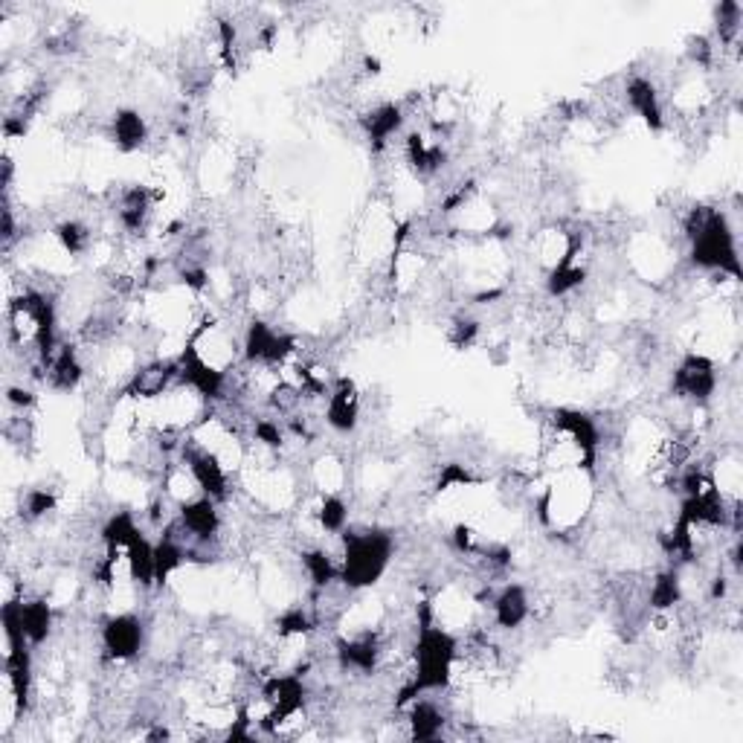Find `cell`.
Instances as JSON below:
<instances>
[{
  "instance_id": "cell-23",
  "label": "cell",
  "mask_w": 743,
  "mask_h": 743,
  "mask_svg": "<svg viewBox=\"0 0 743 743\" xmlns=\"http://www.w3.org/2000/svg\"><path fill=\"white\" fill-rule=\"evenodd\" d=\"M50 511H56V494L50 488H32V491H27V497L21 500V514L27 520H41Z\"/></svg>"
},
{
  "instance_id": "cell-3",
  "label": "cell",
  "mask_w": 743,
  "mask_h": 743,
  "mask_svg": "<svg viewBox=\"0 0 743 743\" xmlns=\"http://www.w3.org/2000/svg\"><path fill=\"white\" fill-rule=\"evenodd\" d=\"M714 389H717V372L712 360L706 355L683 357V363L671 378V392L683 401H691L694 407H703L712 401Z\"/></svg>"
},
{
  "instance_id": "cell-22",
  "label": "cell",
  "mask_w": 743,
  "mask_h": 743,
  "mask_svg": "<svg viewBox=\"0 0 743 743\" xmlns=\"http://www.w3.org/2000/svg\"><path fill=\"white\" fill-rule=\"evenodd\" d=\"M56 238H59V244L64 247V253H70V256H82V253H88L90 230L82 224V221H76V218L61 221L59 227H56Z\"/></svg>"
},
{
  "instance_id": "cell-21",
  "label": "cell",
  "mask_w": 743,
  "mask_h": 743,
  "mask_svg": "<svg viewBox=\"0 0 743 743\" xmlns=\"http://www.w3.org/2000/svg\"><path fill=\"white\" fill-rule=\"evenodd\" d=\"M317 520L331 535H343L346 523H349V506L337 494H326L323 503H320V511H317Z\"/></svg>"
},
{
  "instance_id": "cell-25",
  "label": "cell",
  "mask_w": 743,
  "mask_h": 743,
  "mask_svg": "<svg viewBox=\"0 0 743 743\" xmlns=\"http://www.w3.org/2000/svg\"><path fill=\"white\" fill-rule=\"evenodd\" d=\"M476 337H479V323L471 320V317H459V320L450 326V343H453L456 349H468Z\"/></svg>"
},
{
  "instance_id": "cell-4",
  "label": "cell",
  "mask_w": 743,
  "mask_h": 743,
  "mask_svg": "<svg viewBox=\"0 0 743 743\" xmlns=\"http://www.w3.org/2000/svg\"><path fill=\"white\" fill-rule=\"evenodd\" d=\"M180 381V357L178 360H169V357H157L149 360L146 366H140L128 384L122 387V395L134 398V401H154V398H163L169 389Z\"/></svg>"
},
{
  "instance_id": "cell-5",
  "label": "cell",
  "mask_w": 743,
  "mask_h": 743,
  "mask_svg": "<svg viewBox=\"0 0 743 743\" xmlns=\"http://www.w3.org/2000/svg\"><path fill=\"white\" fill-rule=\"evenodd\" d=\"M143 639H146V627L143 619L134 616V613H117L111 616L105 627H102V645H105V654L117 662L125 659H134L143 648Z\"/></svg>"
},
{
  "instance_id": "cell-11",
  "label": "cell",
  "mask_w": 743,
  "mask_h": 743,
  "mask_svg": "<svg viewBox=\"0 0 743 743\" xmlns=\"http://www.w3.org/2000/svg\"><path fill=\"white\" fill-rule=\"evenodd\" d=\"M625 96H627L630 111H633V114H639V117L645 119L654 131H659V128L665 125V114H662V105H659V93H656V85L651 82V79H645V76H633V79L627 82Z\"/></svg>"
},
{
  "instance_id": "cell-18",
  "label": "cell",
  "mask_w": 743,
  "mask_h": 743,
  "mask_svg": "<svg viewBox=\"0 0 743 743\" xmlns=\"http://www.w3.org/2000/svg\"><path fill=\"white\" fill-rule=\"evenodd\" d=\"M299 561H302V569H305V575H308V581L317 587V590H323V587H331L334 581H340V566L334 564V558L328 555L326 549H305L302 555H299Z\"/></svg>"
},
{
  "instance_id": "cell-8",
  "label": "cell",
  "mask_w": 743,
  "mask_h": 743,
  "mask_svg": "<svg viewBox=\"0 0 743 743\" xmlns=\"http://www.w3.org/2000/svg\"><path fill=\"white\" fill-rule=\"evenodd\" d=\"M85 378V366L79 360V349L73 343H59L56 355L47 366V384L59 392H73Z\"/></svg>"
},
{
  "instance_id": "cell-20",
  "label": "cell",
  "mask_w": 743,
  "mask_h": 743,
  "mask_svg": "<svg viewBox=\"0 0 743 743\" xmlns=\"http://www.w3.org/2000/svg\"><path fill=\"white\" fill-rule=\"evenodd\" d=\"M279 639H299V636H311L317 630V619L314 613H308L305 607H291L279 616L276 622Z\"/></svg>"
},
{
  "instance_id": "cell-27",
  "label": "cell",
  "mask_w": 743,
  "mask_h": 743,
  "mask_svg": "<svg viewBox=\"0 0 743 743\" xmlns=\"http://www.w3.org/2000/svg\"><path fill=\"white\" fill-rule=\"evenodd\" d=\"M6 404L18 413H27L35 407V392L24 387H9L6 389Z\"/></svg>"
},
{
  "instance_id": "cell-14",
  "label": "cell",
  "mask_w": 743,
  "mask_h": 743,
  "mask_svg": "<svg viewBox=\"0 0 743 743\" xmlns=\"http://www.w3.org/2000/svg\"><path fill=\"white\" fill-rule=\"evenodd\" d=\"M683 601V581H680V566H668L656 572L651 581V595L648 604L656 613H671Z\"/></svg>"
},
{
  "instance_id": "cell-24",
  "label": "cell",
  "mask_w": 743,
  "mask_h": 743,
  "mask_svg": "<svg viewBox=\"0 0 743 743\" xmlns=\"http://www.w3.org/2000/svg\"><path fill=\"white\" fill-rule=\"evenodd\" d=\"M479 476L471 474L468 465H459V462H447L442 465V474L436 479V491H450V488H465V485H476Z\"/></svg>"
},
{
  "instance_id": "cell-17",
  "label": "cell",
  "mask_w": 743,
  "mask_h": 743,
  "mask_svg": "<svg viewBox=\"0 0 743 743\" xmlns=\"http://www.w3.org/2000/svg\"><path fill=\"white\" fill-rule=\"evenodd\" d=\"M183 564H186L183 543L160 535V540L154 543V587H166L169 578H172V572H178Z\"/></svg>"
},
{
  "instance_id": "cell-2",
  "label": "cell",
  "mask_w": 743,
  "mask_h": 743,
  "mask_svg": "<svg viewBox=\"0 0 743 743\" xmlns=\"http://www.w3.org/2000/svg\"><path fill=\"white\" fill-rule=\"evenodd\" d=\"M392 535L369 529V532H343V564H340V581L343 587L363 590L381 581L384 569L392 558Z\"/></svg>"
},
{
  "instance_id": "cell-19",
  "label": "cell",
  "mask_w": 743,
  "mask_h": 743,
  "mask_svg": "<svg viewBox=\"0 0 743 743\" xmlns=\"http://www.w3.org/2000/svg\"><path fill=\"white\" fill-rule=\"evenodd\" d=\"M140 532H143V529H140V523H137V517H134L131 511H117V514L108 517V523L102 526L99 535H102V546L128 549V543L140 535Z\"/></svg>"
},
{
  "instance_id": "cell-13",
  "label": "cell",
  "mask_w": 743,
  "mask_h": 743,
  "mask_svg": "<svg viewBox=\"0 0 743 743\" xmlns=\"http://www.w3.org/2000/svg\"><path fill=\"white\" fill-rule=\"evenodd\" d=\"M445 723L447 714L439 709V703H433V700H413V709H410V738H416V741H436V738H442Z\"/></svg>"
},
{
  "instance_id": "cell-7",
  "label": "cell",
  "mask_w": 743,
  "mask_h": 743,
  "mask_svg": "<svg viewBox=\"0 0 743 743\" xmlns=\"http://www.w3.org/2000/svg\"><path fill=\"white\" fill-rule=\"evenodd\" d=\"M360 416V395L352 378H337V384L328 392L326 421L337 433H352Z\"/></svg>"
},
{
  "instance_id": "cell-1",
  "label": "cell",
  "mask_w": 743,
  "mask_h": 743,
  "mask_svg": "<svg viewBox=\"0 0 743 743\" xmlns=\"http://www.w3.org/2000/svg\"><path fill=\"white\" fill-rule=\"evenodd\" d=\"M683 230L688 244H691V262L697 268L732 276L735 282L741 279V262H738L735 233H732V227H729V221H726V215L720 209H688Z\"/></svg>"
},
{
  "instance_id": "cell-6",
  "label": "cell",
  "mask_w": 743,
  "mask_h": 743,
  "mask_svg": "<svg viewBox=\"0 0 743 743\" xmlns=\"http://www.w3.org/2000/svg\"><path fill=\"white\" fill-rule=\"evenodd\" d=\"M178 520L180 526L192 535V540H198V543H212V540H218V532H221V511H218V503L204 497V494H198V497L180 503Z\"/></svg>"
},
{
  "instance_id": "cell-12",
  "label": "cell",
  "mask_w": 743,
  "mask_h": 743,
  "mask_svg": "<svg viewBox=\"0 0 743 743\" xmlns=\"http://www.w3.org/2000/svg\"><path fill=\"white\" fill-rule=\"evenodd\" d=\"M125 564H128L131 581H134L140 590H151V587H154V546H151L149 537L143 535V532L128 543V549H125Z\"/></svg>"
},
{
  "instance_id": "cell-15",
  "label": "cell",
  "mask_w": 743,
  "mask_h": 743,
  "mask_svg": "<svg viewBox=\"0 0 743 743\" xmlns=\"http://www.w3.org/2000/svg\"><path fill=\"white\" fill-rule=\"evenodd\" d=\"M111 137H114L119 151H137L149 137L146 119L140 117L134 108H122L111 119Z\"/></svg>"
},
{
  "instance_id": "cell-10",
  "label": "cell",
  "mask_w": 743,
  "mask_h": 743,
  "mask_svg": "<svg viewBox=\"0 0 743 743\" xmlns=\"http://www.w3.org/2000/svg\"><path fill=\"white\" fill-rule=\"evenodd\" d=\"M360 122H363V131H366L369 143H372V151L378 154V151L387 149V143L395 137V131L404 125V108L395 105V102H387V105L372 108Z\"/></svg>"
},
{
  "instance_id": "cell-26",
  "label": "cell",
  "mask_w": 743,
  "mask_h": 743,
  "mask_svg": "<svg viewBox=\"0 0 743 743\" xmlns=\"http://www.w3.org/2000/svg\"><path fill=\"white\" fill-rule=\"evenodd\" d=\"M688 59L694 61V64H700V67H709L714 61V44L706 35H694L688 41Z\"/></svg>"
},
{
  "instance_id": "cell-9",
  "label": "cell",
  "mask_w": 743,
  "mask_h": 743,
  "mask_svg": "<svg viewBox=\"0 0 743 743\" xmlns=\"http://www.w3.org/2000/svg\"><path fill=\"white\" fill-rule=\"evenodd\" d=\"M491 610H494V625L503 630H514L529 619V595L520 584H506L500 593L491 598Z\"/></svg>"
},
{
  "instance_id": "cell-16",
  "label": "cell",
  "mask_w": 743,
  "mask_h": 743,
  "mask_svg": "<svg viewBox=\"0 0 743 743\" xmlns=\"http://www.w3.org/2000/svg\"><path fill=\"white\" fill-rule=\"evenodd\" d=\"M21 622L30 645L47 642L53 630V607L47 604V598H27V601L21 598Z\"/></svg>"
}]
</instances>
